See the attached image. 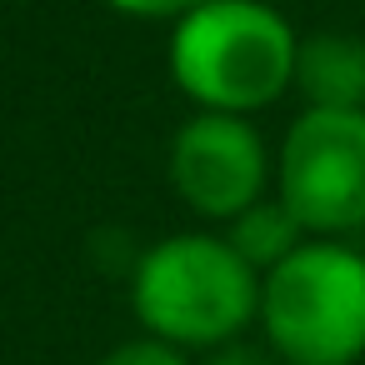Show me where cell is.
I'll use <instances>...</instances> for the list:
<instances>
[{"label":"cell","mask_w":365,"mask_h":365,"mask_svg":"<svg viewBox=\"0 0 365 365\" xmlns=\"http://www.w3.org/2000/svg\"><path fill=\"white\" fill-rule=\"evenodd\" d=\"M130 310L140 335L205 355L260 320V270H250L220 230H175L135 255Z\"/></svg>","instance_id":"obj_1"},{"label":"cell","mask_w":365,"mask_h":365,"mask_svg":"<svg viewBox=\"0 0 365 365\" xmlns=\"http://www.w3.org/2000/svg\"><path fill=\"white\" fill-rule=\"evenodd\" d=\"M295 26L265 0H210L170 26L165 66L195 110L255 115L295 91Z\"/></svg>","instance_id":"obj_2"},{"label":"cell","mask_w":365,"mask_h":365,"mask_svg":"<svg viewBox=\"0 0 365 365\" xmlns=\"http://www.w3.org/2000/svg\"><path fill=\"white\" fill-rule=\"evenodd\" d=\"M260 335L280 365L365 360V250L310 235L290 260L260 275Z\"/></svg>","instance_id":"obj_3"},{"label":"cell","mask_w":365,"mask_h":365,"mask_svg":"<svg viewBox=\"0 0 365 365\" xmlns=\"http://www.w3.org/2000/svg\"><path fill=\"white\" fill-rule=\"evenodd\" d=\"M275 195L320 240L365 230V110H300L275 150Z\"/></svg>","instance_id":"obj_4"},{"label":"cell","mask_w":365,"mask_h":365,"mask_svg":"<svg viewBox=\"0 0 365 365\" xmlns=\"http://www.w3.org/2000/svg\"><path fill=\"white\" fill-rule=\"evenodd\" d=\"M165 175L180 205H190L200 220L230 225L240 210L270 195L275 155L250 115H215L195 110L180 120L165 150Z\"/></svg>","instance_id":"obj_5"},{"label":"cell","mask_w":365,"mask_h":365,"mask_svg":"<svg viewBox=\"0 0 365 365\" xmlns=\"http://www.w3.org/2000/svg\"><path fill=\"white\" fill-rule=\"evenodd\" d=\"M295 91L305 110H365V41L350 31L300 36Z\"/></svg>","instance_id":"obj_6"},{"label":"cell","mask_w":365,"mask_h":365,"mask_svg":"<svg viewBox=\"0 0 365 365\" xmlns=\"http://www.w3.org/2000/svg\"><path fill=\"white\" fill-rule=\"evenodd\" d=\"M220 235H225V240L235 245V255H240L250 270H260V275H270L280 260H290V255L310 240V230L295 220V210H290L280 195L255 200V205L240 210Z\"/></svg>","instance_id":"obj_7"},{"label":"cell","mask_w":365,"mask_h":365,"mask_svg":"<svg viewBox=\"0 0 365 365\" xmlns=\"http://www.w3.org/2000/svg\"><path fill=\"white\" fill-rule=\"evenodd\" d=\"M101 365H190V355H185V350H175V345H165V340L135 335V340H125V345L106 350V355H101Z\"/></svg>","instance_id":"obj_8"},{"label":"cell","mask_w":365,"mask_h":365,"mask_svg":"<svg viewBox=\"0 0 365 365\" xmlns=\"http://www.w3.org/2000/svg\"><path fill=\"white\" fill-rule=\"evenodd\" d=\"M115 16H130V21H185L190 11L210 6V0H106Z\"/></svg>","instance_id":"obj_9"},{"label":"cell","mask_w":365,"mask_h":365,"mask_svg":"<svg viewBox=\"0 0 365 365\" xmlns=\"http://www.w3.org/2000/svg\"><path fill=\"white\" fill-rule=\"evenodd\" d=\"M200 365H280L275 360V350L265 345V340H225V345H215V350H205V360Z\"/></svg>","instance_id":"obj_10"},{"label":"cell","mask_w":365,"mask_h":365,"mask_svg":"<svg viewBox=\"0 0 365 365\" xmlns=\"http://www.w3.org/2000/svg\"><path fill=\"white\" fill-rule=\"evenodd\" d=\"M265 6H290V0H265Z\"/></svg>","instance_id":"obj_11"}]
</instances>
